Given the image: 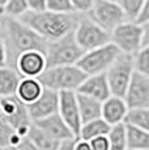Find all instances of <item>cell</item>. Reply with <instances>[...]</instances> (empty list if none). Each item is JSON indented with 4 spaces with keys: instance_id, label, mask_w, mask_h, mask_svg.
Segmentation results:
<instances>
[{
    "instance_id": "6da1fadb",
    "label": "cell",
    "mask_w": 149,
    "mask_h": 150,
    "mask_svg": "<svg viewBox=\"0 0 149 150\" xmlns=\"http://www.w3.org/2000/svg\"><path fill=\"white\" fill-rule=\"evenodd\" d=\"M1 42L5 43L11 56L16 59L22 52L38 50L47 52L48 41L39 35L33 28L25 24L21 18L1 14Z\"/></svg>"
},
{
    "instance_id": "7a4b0ae2",
    "label": "cell",
    "mask_w": 149,
    "mask_h": 150,
    "mask_svg": "<svg viewBox=\"0 0 149 150\" xmlns=\"http://www.w3.org/2000/svg\"><path fill=\"white\" fill-rule=\"evenodd\" d=\"M20 18L30 28H33L45 39L53 42L73 31L81 17L77 12L58 13L45 9L39 12L29 11Z\"/></svg>"
},
{
    "instance_id": "3957f363",
    "label": "cell",
    "mask_w": 149,
    "mask_h": 150,
    "mask_svg": "<svg viewBox=\"0 0 149 150\" xmlns=\"http://www.w3.org/2000/svg\"><path fill=\"white\" fill-rule=\"evenodd\" d=\"M88 74L77 64L47 67L38 77L45 88L56 91H77Z\"/></svg>"
},
{
    "instance_id": "277c9868",
    "label": "cell",
    "mask_w": 149,
    "mask_h": 150,
    "mask_svg": "<svg viewBox=\"0 0 149 150\" xmlns=\"http://www.w3.org/2000/svg\"><path fill=\"white\" fill-rule=\"evenodd\" d=\"M84 54V48L79 45L73 30L56 41L48 42L47 52H46L47 67L77 64Z\"/></svg>"
},
{
    "instance_id": "5b68a950",
    "label": "cell",
    "mask_w": 149,
    "mask_h": 150,
    "mask_svg": "<svg viewBox=\"0 0 149 150\" xmlns=\"http://www.w3.org/2000/svg\"><path fill=\"white\" fill-rule=\"evenodd\" d=\"M0 112H1V119L16 128L22 137H28L34 122L30 116L26 103L22 102L17 96L1 97Z\"/></svg>"
},
{
    "instance_id": "8992f818",
    "label": "cell",
    "mask_w": 149,
    "mask_h": 150,
    "mask_svg": "<svg viewBox=\"0 0 149 150\" xmlns=\"http://www.w3.org/2000/svg\"><path fill=\"white\" fill-rule=\"evenodd\" d=\"M120 54H122V51L113 42H110L98 48L85 51V54L79 60L77 65L88 76H90V74H98V73H106Z\"/></svg>"
},
{
    "instance_id": "52a82bcc",
    "label": "cell",
    "mask_w": 149,
    "mask_h": 150,
    "mask_svg": "<svg viewBox=\"0 0 149 150\" xmlns=\"http://www.w3.org/2000/svg\"><path fill=\"white\" fill-rule=\"evenodd\" d=\"M111 42L123 54L135 55L144 46V26L137 21L127 20L111 31Z\"/></svg>"
},
{
    "instance_id": "ba28073f",
    "label": "cell",
    "mask_w": 149,
    "mask_h": 150,
    "mask_svg": "<svg viewBox=\"0 0 149 150\" xmlns=\"http://www.w3.org/2000/svg\"><path fill=\"white\" fill-rule=\"evenodd\" d=\"M135 57L130 54H120L106 72L113 96L126 97L127 89L135 73Z\"/></svg>"
},
{
    "instance_id": "9c48e42d",
    "label": "cell",
    "mask_w": 149,
    "mask_h": 150,
    "mask_svg": "<svg viewBox=\"0 0 149 150\" xmlns=\"http://www.w3.org/2000/svg\"><path fill=\"white\" fill-rule=\"evenodd\" d=\"M74 35L84 51L98 48L111 42V33L98 25L89 16L81 17L74 29Z\"/></svg>"
},
{
    "instance_id": "30bf717a",
    "label": "cell",
    "mask_w": 149,
    "mask_h": 150,
    "mask_svg": "<svg viewBox=\"0 0 149 150\" xmlns=\"http://www.w3.org/2000/svg\"><path fill=\"white\" fill-rule=\"evenodd\" d=\"M88 14L110 33L122 22L127 21V16L116 0H96L93 9Z\"/></svg>"
},
{
    "instance_id": "8fae6325",
    "label": "cell",
    "mask_w": 149,
    "mask_h": 150,
    "mask_svg": "<svg viewBox=\"0 0 149 150\" xmlns=\"http://www.w3.org/2000/svg\"><path fill=\"white\" fill-rule=\"evenodd\" d=\"M59 114L70 125L74 136L79 137L82 127V120L80 115L79 102H77V91H60Z\"/></svg>"
},
{
    "instance_id": "7c38bea8",
    "label": "cell",
    "mask_w": 149,
    "mask_h": 150,
    "mask_svg": "<svg viewBox=\"0 0 149 150\" xmlns=\"http://www.w3.org/2000/svg\"><path fill=\"white\" fill-rule=\"evenodd\" d=\"M124 99L130 108L149 107V76L135 71Z\"/></svg>"
},
{
    "instance_id": "4fadbf2b",
    "label": "cell",
    "mask_w": 149,
    "mask_h": 150,
    "mask_svg": "<svg viewBox=\"0 0 149 150\" xmlns=\"http://www.w3.org/2000/svg\"><path fill=\"white\" fill-rule=\"evenodd\" d=\"M16 69L22 77H37L38 79L47 68V56L38 50L22 52L16 59Z\"/></svg>"
},
{
    "instance_id": "5bb4252c",
    "label": "cell",
    "mask_w": 149,
    "mask_h": 150,
    "mask_svg": "<svg viewBox=\"0 0 149 150\" xmlns=\"http://www.w3.org/2000/svg\"><path fill=\"white\" fill-rule=\"evenodd\" d=\"M59 103H60V93L53 89L45 88L42 96L33 103L28 105L30 116L33 122L39 119L47 117L50 115H54L59 112Z\"/></svg>"
},
{
    "instance_id": "9a60e30c",
    "label": "cell",
    "mask_w": 149,
    "mask_h": 150,
    "mask_svg": "<svg viewBox=\"0 0 149 150\" xmlns=\"http://www.w3.org/2000/svg\"><path fill=\"white\" fill-rule=\"evenodd\" d=\"M77 93L85 94V96L93 97L96 99L105 102L107 98L113 96L110 89V83L107 80L106 73H98V74H90L85 79V81L81 83Z\"/></svg>"
},
{
    "instance_id": "2e32d148",
    "label": "cell",
    "mask_w": 149,
    "mask_h": 150,
    "mask_svg": "<svg viewBox=\"0 0 149 150\" xmlns=\"http://www.w3.org/2000/svg\"><path fill=\"white\" fill-rule=\"evenodd\" d=\"M34 124L37 127H39L41 129H43L46 133H48L50 136H53L54 138H56L59 141H64L68 140V138L76 137L72 132V129L64 122V119L62 117V115L59 112L50 115L47 117H43V119L35 120Z\"/></svg>"
},
{
    "instance_id": "e0dca14e",
    "label": "cell",
    "mask_w": 149,
    "mask_h": 150,
    "mask_svg": "<svg viewBox=\"0 0 149 150\" xmlns=\"http://www.w3.org/2000/svg\"><path fill=\"white\" fill-rule=\"evenodd\" d=\"M128 111L130 107L123 97L111 96L105 102H102V117L110 125L124 123Z\"/></svg>"
},
{
    "instance_id": "ac0fdd59",
    "label": "cell",
    "mask_w": 149,
    "mask_h": 150,
    "mask_svg": "<svg viewBox=\"0 0 149 150\" xmlns=\"http://www.w3.org/2000/svg\"><path fill=\"white\" fill-rule=\"evenodd\" d=\"M22 79H24L22 74L17 69L8 65L1 67L0 68V96H16Z\"/></svg>"
},
{
    "instance_id": "d6986e66",
    "label": "cell",
    "mask_w": 149,
    "mask_h": 150,
    "mask_svg": "<svg viewBox=\"0 0 149 150\" xmlns=\"http://www.w3.org/2000/svg\"><path fill=\"white\" fill-rule=\"evenodd\" d=\"M45 90V86L37 77H24L18 86L16 96L20 98L24 103L30 105L34 100H37L42 96Z\"/></svg>"
},
{
    "instance_id": "ffe728a7",
    "label": "cell",
    "mask_w": 149,
    "mask_h": 150,
    "mask_svg": "<svg viewBox=\"0 0 149 150\" xmlns=\"http://www.w3.org/2000/svg\"><path fill=\"white\" fill-rule=\"evenodd\" d=\"M77 102H79L80 115H81L82 124L90 120L102 117V102L93 97L77 93Z\"/></svg>"
},
{
    "instance_id": "44dd1931",
    "label": "cell",
    "mask_w": 149,
    "mask_h": 150,
    "mask_svg": "<svg viewBox=\"0 0 149 150\" xmlns=\"http://www.w3.org/2000/svg\"><path fill=\"white\" fill-rule=\"evenodd\" d=\"M111 128H113V125H110L104 117H98V119L90 120V122L82 124L79 137L82 140L90 141L99 136H107Z\"/></svg>"
},
{
    "instance_id": "7402d4cb",
    "label": "cell",
    "mask_w": 149,
    "mask_h": 150,
    "mask_svg": "<svg viewBox=\"0 0 149 150\" xmlns=\"http://www.w3.org/2000/svg\"><path fill=\"white\" fill-rule=\"evenodd\" d=\"M128 150H149V132L132 124H126Z\"/></svg>"
},
{
    "instance_id": "603a6c76",
    "label": "cell",
    "mask_w": 149,
    "mask_h": 150,
    "mask_svg": "<svg viewBox=\"0 0 149 150\" xmlns=\"http://www.w3.org/2000/svg\"><path fill=\"white\" fill-rule=\"evenodd\" d=\"M28 137L42 150H58L60 144H62V141L56 140V138L50 136L48 133H46L43 129L37 127L34 123H33V125H31Z\"/></svg>"
},
{
    "instance_id": "cb8c5ba5",
    "label": "cell",
    "mask_w": 149,
    "mask_h": 150,
    "mask_svg": "<svg viewBox=\"0 0 149 150\" xmlns=\"http://www.w3.org/2000/svg\"><path fill=\"white\" fill-rule=\"evenodd\" d=\"M25 137L17 132L16 128H13L8 122L1 119L0 122V146L5 148V146H17L22 142Z\"/></svg>"
},
{
    "instance_id": "d4e9b609",
    "label": "cell",
    "mask_w": 149,
    "mask_h": 150,
    "mask_svg": "<svg viewBox=\"0 0 149 150\" xmlns=\"http://www.w3.org/2000/svg\"><path fill=\"white\" fill-rule=\"evenodd\" d=\"M107 136L110 141V150H128L126 123L113 125Z\"/></svg>"
},
{
    "instance_id": "484cf974",
    "label": "cell",
    "mask_w": 149,
    "mask_h": 150,
    "mask_svg": "<svg viewBox=\"0 0 149 150\" xmlns=\"http://www.w3.org/2000/svg\"><path fill=\"white\" fill-rule=\"evenodd\" d=\"M124 123L132 124L149 132V107L130 108Z\"/></svg>"
},
{
    "instance_id": "4316f807",
    "label": "cell",
    "mask_w": 149,
    "mask_h": 150,
    "mask_svg": "<svg viewBox=\"0 0 149 150\" xmlns=\"http://www.w3.org/2000/svg\"><path fill=\"white\" fill-rule=\"evenodd\" d=\"M0 9H1V14L20 18L26 12H29V4L28 0H9L7 5Z\"/></svg>"
},
{
    "instance_id": "83f0119b",
    "label": "cell",
    "mask_w": 149,
    "mask_h": 150,
    "mask_svg": "<svg viewBox=\"0 0 149 150\" xmlns=\"http://www.w3.org/2000/svg\"><path fill=\"white\" fill-rule=\"evenodd\" d=\"M118 3L122 5L123 11L127 16V20L136 21L137 17L141 13L145 0H118Z\"/></svg>"
},
{
    "instance_id": "f1b7e54d",
    "label": "cell",
    "mask_w": 149,
    "mask_h": 150,
    "mask_svg": "<svg viewBox=\"0 0 149 150\" xmlns=\"http://www.w3.org/2000/svg\"><path fill=\"white\" fill-rule=\"evenodd\" d=\"M135 57V69L140 73L149 76V46H143L136 54Z\"/></svg>"
},
{
    "instance_id": "f546056e",
    "label": "cell",
    "mask_w": 149,
    "mask_h": 150,
    "mask_svg": "<svg viewBox=\"0 0 149 150\" xmlns=\"http://www.w3.org/2000/svg\"><path fill=\"white\" fill-rule=\"evenodd\" d=\"M47 9L58 13H74L72 0H47Z\"/></svg>"
},
{
    "instance_id": "4dcf8cb0",
    "label": "cell",
    "mask_w": 149,
    "mask_h": 150,
    "mask_svg": "<svg viewBox=\"0 0 149 150\" xmlns=\"http://www.w3.org/2000/svg\"><path fill=\"white\" fill-rule=\"evenodd\" d=\"M72 3L77 13H89L96 4V0H72Z\"/></svg>"
},
{
    "instance_id": "1f68e13d",
    "label": "cell",
    "mask_w": 149,
    "mask_h": 150,
    "mask_svg": "<svg viewBox=\"0 0 149 150\" xmlns=\"http://www.w3.org/2000/svg\"><path fill=\"white\" fill-rule=\"evenodd\" d=\"M93 150H110V141L109 136H99L90 140Z\"/></svg>"
},
{
    "instance_id": "d6a6232c",
    "label": "cell",
    "mask_w": 149,
    "mask_h": 150,
    "mask_svg": "<svg viewBox=\"0 0 149 150\" xmlns=\"http://www.w3.org/2000/svg\"><path fill=\"white\" fill-rule=\"evenodd\" d=\"M29 11L39 12V11L47 9V0H28Z\"/></svg>"
},
{
    "instance_id": "836d02e7",
    "label": "cell",
    "mask_w": 149,
    "mask_h": 150,
    "mask_svg": "<svg viewBox=\"0 0 149 150\" xmlns=\"http://www.w3.org/2000/svg\"><path fill=\"white\" fill-rule=\"evenodd\" d=\"M136 21L140 22V24H145V22L149 21V0H145L144 7H143V9H141V13L137 17Z\"/></svg>"
},
{
    "instance_id": "e575fe53",
    "label": "cell",
    "mask_w": 149,
    "mask_h": 150,
    "mask_svg": "<svg viewBox=\"0 0 149 150\" xmlns=\"http://www.w3.org/2000/svg\"><path fill=\"white\" fill-rule=\"evenodd\" d=\"M18 150H42V149H39L29 137H25L22 140V142L18 145Z\"/></svg>"
},
{
    "instance_id": "d590c367",
    "label": "cell",
    "mask_w": 149,
    "mask_h": 150,
    "mask_svg": "<svg viewBox=\"0 0 149 150\" xmlns=\"http://www.w3.org/2000/svg\"><path fill=\"white\" fill-rule=\"evenodd\" d=\"M74 150H93V148H92L90 141L82 140V138L77 137L76 145H74Z\"/></svg>"
},
{
    "instance_id": "8d00e7d4",
    "label": "cell",
    "mask_w": 149,
    "mask_h": 150,
    "mask_svg": "<svg viewBox=\"0 0 149 150\" xmlns=\"http://www.w3.org/2000/svg\"><path fill=\"white\" fill-rule=\"evenodd\" d=\"M76 140H77V137L68 138V140L62 141V144H60V146H59V149H58V150H74Z\"/></svg>"
},
{
    "instance_id": "74e56055",
    "label": "cell",
    "mask_w": 149,
    "mask_h": 150,
    "mask_svg": "<svg viewBox=\"0 0 149 150\" xmlns=\"http://www.w3.org/2000/svg\"><path fill=\"white\" fill-rule=\"evenodd\" d=\"M144 26V46H149V21L143 24Z\"/></svg>"
},
{
    "instance_id": "f35d334b",
    "label": "cell",
    "mask_w": 149,
    "mask_h": 150,
    "mask_svg": "<svg viewBox=\"0 0 149 150\" xmlns=\"http://www.w3.org/2000/svg\"><path fill=\"white\" fill-rule=\"evenodd\" d=\"M1 150H18L17 146H5V148H1Z\"/></svg>"
},
{
    "instance_id": "ab89813d",
    "label": "cell",
    "mask_w": 149,
    "mask_h": 150,
    "mask_svg": "<svg viewBox=\"0 0 149 150\" xmlns=\"http://www.w3.org/2000/svg\"><path fill=\"white\" fill-rule=\"evenodd\" d=\"M9 1V0H0V8H3V7H5L7 5V3Z\"/></svg>"
},
{
    "instance_id": "60d3db41",
    "label": "cell",
    "mask_w": 149,
    "mask_h": 150,
    "mask_svg": "<svg viewBox=\"0 0 149 150\" xmlns=\"http://www.w3.org/2000/svg\"><path fill=\"white\" fill-rule=\"evenodd\" d=\"M116 1H118V0H116Z\"/></svg>"
}]
</instances>
